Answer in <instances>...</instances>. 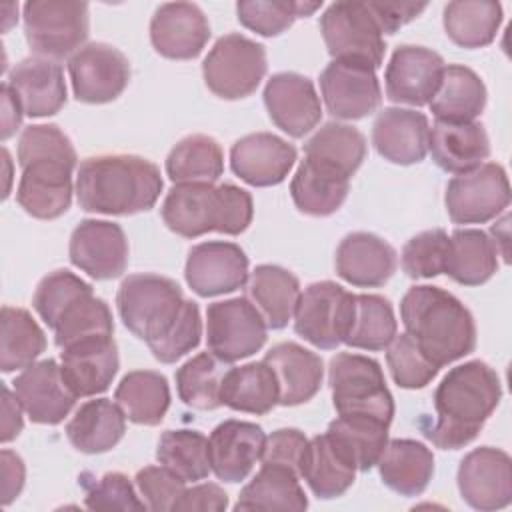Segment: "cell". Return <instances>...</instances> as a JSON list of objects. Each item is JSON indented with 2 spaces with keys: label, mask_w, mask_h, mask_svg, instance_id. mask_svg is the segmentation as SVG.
<instances>
[{
  "label": "cell",
  "mask_w": 512,
  "mask_h": 512,
  "mask_svg": "<svg viewBox=\"0 0 512 512\" xmlns=\"http://www.w3.org/2000/svg\"><path fill=\"white\" fill-rule=\"evenodd\" d=\"M500 398L502 384L492 366L482 360L458 364L436 386V422L422 424V434L436 448H464L480 434Z\"/></svg>",
  "instance_id": "6da1fadb"
},
{
  "label": "cell",
  "mask_w": 512,
  "mask_h": 512,
  "mask_svg": "<svg viewBox=\"0 0 512 512\" xmlns=\"http://www.w3.org/2000/svg\"><path fill=\"white\" fill-rule=\"evenodd\" d=\"M160 168L132 154L82 160L76 174L78 206L86 212L130 216L150 210L162 192Z\"/></svg>",
  "instance_id": "7a4b0ae2"
},
{
  "label": "cell",
  "mask_w": 512,
  "mask_h": 512,
  "mask_svg": "<svg viewBox=\"0 0 512 512\" xmlns=\"http://www.w3.org/2000/svg\"><path fill=\"white\" fill-rule=\"evenodd\" d=\"M406 334L438 368L468 356L476 348L472 312L438 286H412L400 302Z\"/></svg>",
  "instance_id": "3957f363"
},
{
  "label": "cell",
  "mask_w": 512,
  "mask_h": 512,
  "mask_svg": "<svg viewBox=\"0 0 512 512\" xmlns=\"http://www.w3.org/2000/svg\"><path fill=\"white\" fill-rule=\"evenodd\" d=\"M164 224L182 238H198L206 232L238 236L254 216L252 196L230 182L174 184L160 208Z\"/></svg>",
  "instance_id": "277c9868"
},
{
  "label": "cell",
  "mask_w": 512,
  "mask_h": 512,
  "mask_svg": "<svg viewBox=\"0 0 512 512\" xmlns=\"http://www.w3.org/2000/svg\"><path fill=\"white\" fill-rule=\"evenodd\" d=\"M182 288L160 274H130L122 280L116 306L122 324L148 348L156 346L176 326L184 312Z\"/></svg>",
  "instance_id": "5b68a950"
},
{
  "label": "cell",
  "mask_w": 512,
  "mask_h": 512,
  "mask_svg": "<svg viewBox=\"0 0 512 512\" xmlns=\"http://www.w3.org/2000/svg\"><path fill=\"white\" fill-rule=\"evenodd\" d=\"M328 384L338 416H364L390 426L394 398L374 358L340 352L328 366Z\"/></svg>",
  "instance_id": "8992f818"
},
{
  "label": "cell",
  "mask_w": 512,
  "mask_h": 512,
  "mask_svg": "<svg viewBox=\"0 0 512 512\" xmlns=\"http://www.w3.org/2000/svg\"><path fill=\"white\" fill-rule=\"evenodd\" d=\"M24 36L30 50L48 60H62L84 48L90 30L86 2L32 0L24 4Z\"/></svg>",
  "instance_id": "52a82bcc"
},
{
  "label": "cell",
  "mask_w": 512,
  "mask_h": 512,
  "mask_svg": "<svg viewBox=\"0 0 512 512\" xmlns=\"http://www.w3.org/2000/svg\"><path fill=\"white\" fill-rule=\"evenodd\" d=\"M266 70V48L236 32L218 38L202 62L208 90L224 100H240L256 92Z\"/></svg>",
  "instance_id": "ba28073f"
},
{
  "label": "cell",
  "mask_w": 512,
  "mask_h": 512,
  "mask_svg": "<svg viewBox=\"0 0 512 512\" xmlns=\"http://www.w3.org/2000/svg\"><path fill=\"white\" fill-rule=\"evenodd\" d=\"M320 32L334 60L360 62L380 68L384 60V34L366 2H334L320 16Z\"/></svg>",
  "instance_id": "9c48e42d"
},
{
  "label": "cell",
  "mask_w": 512,
  "mask_h": 512,
  "mask_svg": "<svg viewBox=\"0 0 512 512\" xmlns=\"http://www.w3.org/2000/svg\"><path fill=\"white\" fill-rule=\"evenodd\" d=\"M268 336V324L248 298L212 302L206 308L208 352L232 364L256 354Z\"/></svg>",
  "instance_id": "30bf717a"
},
{
  "label": "cell",
  "mask_w": 512,
  "mask_h": 512,
  "mask_svg": "<svg viewBox=\"0 0 512 512\" xmlns=\"http://www.w3.org/2000/svg\"><path fill=\"white\" fill-rule=\"evenodd\" d=\"M354 306V294L332 280L314 282L300 294L294 312V330L320 350L342 344Z\"/></svg>",
  "instance_id": "8fae6325"
},
{
  "label": "cell",
  "mask_w": 512,
  "mask_h": 512,
  "mask_svg": "<svg viewBox=\"0 0 512 512\" xmlns=\"http://www.w3.org/2000/svg\"><path fill=\"white\" fill-rule=\"evenodd\" d=\"M446 212L454 224H484L504 212L510 204L506 170L496 162L456 174L444 196Z\"/></svg>",
  "instance_id": "7c38bea8"
},
{
  "label": "cell",
  "mask_w": 512,
  "mask_h": 512,
  "mask_svg": "<svg viewBox=\"0 0 512 512\" xmlns=\"http://www.w3.org/2000/svg\"><path fill=\"white\" fill-rule=\"evenodd\" d=\"M68 74L78 102L106 104L126 90L130 82V62L118 48L92 42L72 54Z\"/></svg>",
  "instance_id": "4fadbf2b"
},
{
  "label": "cell",
  "mask_w": 512,
  "mask_h": 512,
  "mask_svg": "<svg viewBox=\"0 0 512 512\" xmlns=\"http://www.w3.org/2000/svg\"><path fill=\"white\" fill-rule=\"evenodd\" d=\"M456 480L462 500L474 510L492 512L512 502V460L500 448L480 446L468 452Z\"/></svg>",
  "instance_id": "5bb4252c"
},
{
  "label": "cell",
  "mask_w": 512,
  "mask_h": 512,
  "mask_svg": "<svg viewBox=\"0 0 512 512\" xmlns=\"http://www.w3.org/2000/svg\"><path fill=\"white\" fill-rule=\"evenodd\" d=\"M16 200L26 214L40 220L62 216L72 204L74 158H34L20 166Z\"/></svg>",
  "instance_id": "9a60e30c"
},
{
  "label": "cell",
  "mask_w": 512,
  "mask_h": 512,
  "mask_svg": "<svg viewBox=\"0 0 512 512\" xmlns=\"http://www.w3.org/2000/svg\"><path fill=\"white\" fill-rule=\"evenodd\" d=\"M326 110L340 120H358L378 110L382 90L376 70L346 60H332L320 74Z\"/></svg>",
  "instance_id": "2e32d148"
},
{
  "label": "cell",
  "mask_w": 512,
  "mask_h": 512,
  "mask_svg": "<svg viewBox=\"0 0 512 512\" xmlns=\"http://www.w3.org/2000/svg\"><path fill=\"white\" fill-rule=\"evenodd\" d=\"M184 276L202 298L234 292L248 282V256L234 242L210 240L190 248Z\"/></svg>",
  "instance_id": "e0dca14e"
},
{
  "label": "cell",
  "mask_w": 512,
  "mask_h": 512,
  "mask_svg": "<svg viewBox=\"0 0 512 512\" xmlns=\"http://www.w3.org/2000/svg\"><path fill=\"white\" fill-rule=\"evenodd\" d=\"M444 68V58L430 48L398 46L384 72L386 96L396 104H430L442 82Z\"/></svg>",
  "instance_id": "ac0fdd59"
},
{
  "label": "cell",
  "mask_w": 512,
  "mask_h": 512,
  "mask_svg": "<svg viewBox=\"0 0 512 512\" xmlns=\"http://www.w3.org/2000/svg\"><path fill=\"white\" fill-rule=\"evenodd\" d=\"M68 256L90 278L112 280L128 266V240L118 224L88 218L74 228Z\"/></svg>",
  "instance_id": "d6986e66"
},
{
  "label": "cell",
  "mask_w": 512,
  "mask_h": 512,
  "mask_svg": "<svg viewBox=\"0 0 512 512\" xmlns=\"http://www.w3.org/2000/svg\"><path fill=\"white\" fill-rule=\"evenodd\" d=\"M14 394L34 424H60L74 408L76 396L66 386L56 360L46 358L26 366L12 382Z\"/></svg>",
  "instance_id": "ffe728a7"
},
{
  "label": "cell",
  "mask_w": 512,
  "mask_h": 512,
  "mask_svg": "<svg viewBox=\"0 0 512 512\" xmlns=\"http://www.w3.org/2000/svg\"><path fill=\"white\" fill-rule=\"evenodd\" d=\"M270 120L288 136L302 138L322 118L320 96L310 78L298 72H278L264 88Z\"/></svg>",
  "instance_id": "44dd1931"
},
{
  "label": "cell",
  "mask_w": 512,
  "mask_h": 512,
  "mask_svg": "<svg viewBox=\"0 0 512 512\" xmlns=\"http://www.w3.org/2000/svg\"><path fill=\"white\" fill-rule=\"evenodd\" d=\"M210 38V24L200 6L192 2H168L156 8L150 20L154 50L170 60L196 58Z\"/></svg>",
  "instance_id": "7402d4cb"
},
{
  "label": "cell",
  "mask_w": 512,
  "mask_h": 512,
  "mask_svg": "<svg viewBox=\"0 0 512 512\" xmlns=\"http://www.w3.org/2000/svg\"><path fill=\"white\" fill-rule=\"evenodd\" d=\"M296 162V148L270 132H254L230 148L232 172L250 186L266 188L286 180Z\"/></svg>",
  "instance_id": "603a6c76"
},
{
  "label": "cell",
  "mask_w": 512,
  "mask_h": 512,
  "mask_svg": "<svg viewBox=\"0 0 512 512\" xmlns=\"http://www.w3.org/2000/svg\"><path fill=\"white\" fill-rule=\"evenodd\" d=\"M118 346L112 336L90 338L60 352V370L76 398L102 394L118 372Z\"/></svg>",
  "instance_id": "cb8c5ba5"
},
{
  "label": "cell",
  "mask_w": 512,
  "mask_h": 512,
  "mask_svg": "<svg viewBox=\"0 0 512 512\" xmlns=\"http://www.w3.org/2000/svg\"><path fill=\"white\" fill-rule=\"evenodd\" d=\"M264 430L254 422L224 420L208 438L210 468L218 480L240 482L262 456Z\"/></svg>",
  "instance_id": "d4e9b609"
},
{
  "label": "cell",
  "mask_w": 512,
  "mask_h": 512,
  "mask_svg": "<svg viewBox=\"0 0 512 512\" xmlns=\"http://www.w3.org/2000/svg\"><path fill=\"white\" fill-rule=\"evenodd\" d=\"M398 266L396 250L372 232H350L336 248V272L358 288L384 286Z\"/></svg>",
  "instance_id": "484cf974"
},
{
  "label": "cell",
  "mask_w": 512,
  "mask_h": 512,
  "mask_svg": "<svg viewBox=\"0 0 512 512\" xmlns=\"http://www.w3.org/2000/svg\"><path fill=\"white\" fill-rule=\"evenodd\" d=\"M430 124L426 114L410 108H384L372 126L376 152L400 166L422 162L428 154Z\"/></svg>",
  "instance_id": "4316f807"
},
{
  "label": "cell",
  "mask_w": 512,
  "mask_h": 512,
  "mask_svg": "<svg viewBox=\"0 0 512 512\" xmlns=\"http://www.w3.org/2000/svg\"><path fill=\"white\" fill-rule=\"evenodd\" d=\"M6 82L20 100L26 116H52L66 104L64 70L56 60L40 56L24 58L10 70Z\"/></svg>",
  "instance_id": "83f0119b"
},
{
  "label": "cell",
  "mask_w": 512,
  "mask_h": 512,
  "mask_svg": "<svg viewBox=\"0 0 512 512\" xmlns=\"http://www.w3.org/2000/svg\"><path fill=\"white\" fill-rule=\"evenodd\" d=\"M264 362L274 370L280 390V406H298L316 396L324 378L322 358L296 344V342H280L272 346Z\"/></svg>",
  "instance_id": "f1b7e54d"
},
{
  "label": "cell",
  "mask_w": 512,
  "mask_h": 512,
  "mask_svg": "<svg viewBox=\"0 0 512 512\" xmlns=\"http://www.w3.org/2000/svg\"><path fill=\"white\" fill-rule=\"evenodd\" d=\"M428 150L438 168L452 174H464L490 156V140L480 122H442L430 128Z\"/></svg>",
  "instance_id": "f546056e"
},
{
  "label": "cell",
  "mask_w": 512,
  "mask_h": 512,
  "mask_svg": "<svg viewBox=\"0 0 512 512\" xmlns=\"http://www.w3.org/2000/svg\"><path fill=\"white\" fill-rule=\"evenodd\" d=\"M350 178L340 170L304 158L290 182V194L296 208L308 216H330L346 200Z\"/></svg>",
  "instance_id": "4dcf8cb0"
},
{
  "label": "cell",
  "mask_w": 512,
  "mask_h": 512,
  "mask_svg": "<svg viewBox=\"0 0 512 512\" xmlns=\"http://www.w3.org/2000/svg\"><path fill=\"white\" fill-rule=\"evenodd\" d=\"M300 294L298 278L276 264L256 266L246 282V298L260 310L272 330H282L294 318Z\"/></svg>",
  "instance_id": "1f68e13d"
},
{
  "label": "cell",
  "mask_w": 512,
  "mask_h": 512,
  "mask_svg": "<svg viewBox=\"0 0 512 512\" xmlns=\"http://www.w3.org/2000/svg\"><path fill=\"white\" fill-rule=\"evenodd\" d=\"M126 432V414L108 398L84 402L66 424V438L84 454L112 450Z\"/></svg>",
  "instance_id": "d6a6232c"
},
{
  "label": "cell",
  "mask_w": 512,
  "mask_h": 512,
  "mask_svg": "<svg viewBox=\"0 0 512 512\" xmlns=\"http://www.w3.org/2000/svg\"><path fill=\"white\" fill-rule=\"evenodd\" d=\"M378 470L384 486L400 496H420L434 474V454L410 438L388 440Z\"/></svg>",
  "instance_id": "836d02e7"
},
{
  "label": "cell",
  "mask_w": 512,
  "mask_h": 512,
  "mask_svg": "<svg viewBox=\"0 0 512 512\" xmlns=\"http://www.w3.org/2000/svg\"><path fill=\"white\" fill-rule=\"evenodd\" d=\"M298 476L306 480L314 496L330 500L342 496L354 484L356 466L324 432L308 440L300 460Z\"/></svg>",
  "instance_id": "e575fe53"
},
{
  "label": "cell",
  "mask_w": 512,
  "mask_h": 512,
  "mask_svg": "<svg viewBox=\"0 0 512 512\" xmlns=\"http://www.w3.org/2000/svg\"><path fill=\"white\" fill-rule=\"evenodd\" d=\"M498 270V246L478 228L454 230L448 236L444 274L462 286H480Z\"/></svg>",
  "instance_id": "d590c367"
},
{
  "label": "cell",
  "mask_w": 512,
  "mask_h": 512,
  "mask_svg": "<svg viewBox=\"0 0 512 512\" xmlns=\"http://www.w3.org/2000/svg\"><path fill=\"white\" fill-rule=\"evenodd\" d=\"M428 106L436 120L474 122L486 106V86L472 68L448 64Z\"/></svg>",
  "instance_id": "8d00e7d4"
},
{
  "label": "cell",
  "mask_w": 512,
  "mask_h": 512,
  "mask_svg": "<svg viewBox=\"0 0 512 512\" xmlns=\"http://www.w3.org/2000/svg\"><path fill=\"white\" fill-rule=\"evenodd\" d=\"M280 400L274 370L264 362L228 368L222 382V404L248 414H268Z\"/></svg>",
  "instance_id": "74e56055"
},
{
  "label": "cell",
  "mask_w": 512,
  "mask_h": 512,
  "mask_svg": "<svg viewBox=\"0 0 512 512\" xmlns=\"http://www.w3.org/2000/svg\"><path fill=\"white\" fill-rule=\"evenodd\" d=\"M298 478L288 468L262 464L256 476L242 488L234 510H306L308 498Z\"/></svg>",
  "instance_id": "f35d334b"
},
{
  "label": "cell",
  "mask_w": 512,
  "mask_h": 512,
  "mask_svg": "<svg viewBox=\"0 0 512 512\" xmlns=\"http://www.w3.org/2000/svg\"><path fill=\"white\" fill-rule=\"evenodd\" d=\"M114 400L134 424L156 426L170 406L168 380L154 370H132L116 386Z\"/></svg>",
  "instance_id": "ab89813d"
},
{
  "label": "cell",
  "mask_w": 512,
  "mask_h": 512,
  "mask_svg": "<svg viewBox=\"0 0 512 512\" xmlns=\"http://www.w3.org/2000/svg\"><path fill=\"white\" fill-rule=\"evenodd\" d=\"M222 172V146L206 134L182 138L166 158V174L174 184H214Z\"/></svg>",
  "instance_id": "60d3db41"
},
{
  "label": "cell",
  "mask_w": 512,
  "mask_h": 512,
  "mask_svg": "<svg viewBox=\"0 0 512 512\" xmlns=\"http://www.w3.org/2000/svg\"><path fill=\"white\" fill-rule=\"evenodd\" d=\"M46 350V336L24 308L4 306L0 312V370H24Z\"/></svg>",
  "instance_id": "b9f144b4"
},
{
  "label": "cell",
  "mask_w": 512,
  "mask_h": 512,
  "mask_svg": "<svg viewBox=\"0 0 512 512\" xmlns=\"http://www.w3.org/2000/svg\"><path fill=\"white\" fill-rule=\"evenodd\" d=\"M326 434L360 472L374 468L388 444V426L364 416H338Z\"/></svg>",
  "instance_id": "7bdbcfd3"
},
{
  "label": "cell",
  "mask_w": 512,
  "mask_h": 512,
  "mask_svg": "<svg viewBox=\"0 0 512 512\" xmlns=\"http://www.w3.org/2000/svg\"><path fill=\"white\" fill-rule=\"evenodd\" d=\"M396 316L392 304L378 294H354L350 324L342 344L378 352L388 348L396 336Z\"/></svg>",
  "instance_id": "ee69618b"
},
{
  "label": "cell",
  "mask_w": 512,
  "mask_h": 512,
  "mask_svg": "<svg viewBox=\"0 0 512 512\" xmlns=\"http://www.w3.org/2000/svg\"><path fill=\"white\" fill-rule=\"evenodd\" d=\"M502 24L498 2L458 0L444 6V30L462 48H482L494 42Z\"/></svg>",
  "instance_id": "f6af8a7d"
},
{
  "label": "cell",
  "mask_w": 512,
  "mask_h": 512,
  "mask_svg": "<svg viewBox=\"0 0 512 512\" xmlns=\"http://www.w3.org/2000/svg\"><path fill=\"white\" fill-rule=\"evenodd\" d=\"M304 158L324 162L352 178L366 158V138L354 126L328 122L308 138Z\"/></svg>",
  "instance_id": "bcb514c9"
},
{
  "label": "cell",
  "mask_w": 512,
  "mask_h": 512,
  "mask_svg": "<svg viewBox=\"0 0 512 512\" xmlns=\"http://www.w3.org/2000/svg\"><path fill=\"white\" fill-rule=\"evenodd\" d=\"M228 368L210 352H200L186 360L174 374L180 400L196 410H216L222 406V382Z\"/></svg>",
  "instance_id": "7dc6e473"
},
{
  "label": "cell",
  "mask_w": 512,
  "mask_h": 512,
  "mask_svg": "<svg viewBox=\"0 0 512 512\" xmlns=\"http://www.w3.org/2000/svg\"><path fill=\"white\" fill-rule=\"evenodd\" d=\"M54 330V342L60 350L90 338L112 336L114 322L110 306L94 296V292L74 300L58 318Z\"/></svg>",
  "instance_id": "c3c4849f"
},
{
  "label": "cell",
  "mask_w": 512,
  "mask_h": 512,
  "mask_svg": "<svg viewBox=\"0 0 512 512\" xmlns=\"http://www.w3.org/2000/svg\"><path fill=\"white\" fill-rule=\"evenodd\" d=\"M156 458L186 482L204 480L212 472L208 438L198 430H166L158 440Z\"/></svg>",
  "instance_id": "681fc988"
},
{
  "label": "cell",
  "mask_w": 512,
  "mask_h": 512,
  "mask_svg": "<svg viewBox=\"0 0 512 512\" xmlns=\"http://www.w3.org/2000/svg\"><path fill=\"white\" fill-rule=\"evenodd\" d=\"M322 2L288 0H242L236 4L238 22L260 36H278L294 24L296 18L314 14Z\"/></svg>",
  "instance_id": "f907efd6"
},
{
  "label": "cell",
  "mask_w": 512,
  "mask_h": 512,
  "mask_svg": "<svg viewBox=\"0 0 512 512\" xmlns=\"http://www.w3.org/2000/svg\"><path fill=\"white\" fill-rule=\"evenodd\" d=\"M92 286L70 270H54L44 276L32 296V306L48 328H54L62 312L80 296L90 294Z\"/></svg>",
  "instance_id": "816d5d0a"
},
{
  "label": "cell",
  "mask_w": 512,
  "mask_h": 512,
  "mask_svg": "<svg viewBox=\"0 0 512 512\" xmlns=\"http://www.w3.org/2000/svg\"><path fill=\"white\" fill-rule=\"evenodd\" d=\"M386 362H388L392 380L406 390L424 388L436 378L440 370L436 364H432L424 356V352L406 332L400 336L396 334L394 340L388 344Z\"/></svg>",
  "instance_id": "f5cc1de1"
},
{
  "label": "cell",
  "mask_w": 512,
  "mask_h": 512,
  "mask_svg": "<svg viewBox=\"0 0 512 512\" xmlns=\"http://www.w3.org/2000/svg\"><path fill=\"white\" fill-rule=\"evenodd\" d=\"M448 256V234L442 228L412 236L402 248V270L410 278H434L444 272Z\"/></svg>",
  "instance_id": "db71d44e"
},
{
  "label": "cell",
  "mask_w": 512,
  "mask_h": 512,
  "mask_svg": "<svg viewBox=\"0 0 512 512\" xmlns=\"http://www.w3.org/2000/svg\"><path fill=\"white\" fill-rule=\"evenodd\" d=\"M136 488L146 508L156 512L174 510V504L186 490V480L166 466H144L136 474Z\"/></svg>",
  "instance_id": "11a10c76"
},
{
  "label": "cell",
  "mask_w": 512,
  "mask_h": 512,
  "mask_svg": "<svg viewBox=\"0 0 512 512\" xmlns=\"http://www.w3.org/2000/svg\"><path fill=\"white\" fill-rule=\"evenodd\" d=\"M202 338V318L198 304L194 300H186L184 312L176 326L160 340L156 346L150 348L152 356L162 364H172L180 360L184 354L192 352Z\"/></svg>",
  "instance_id": "9f6ffc18"
},
{
  "label": "cell",
  "mask_w": 512,
  "mask_h": 512,
  "mask_svg": "<svg viewBox=\"0 0 512 512\" xmlns=\"http://www.w3.org/2000/svg\"><path fill=\"white\" fill-rule=\"evenodd\" d=\"M84 504L90 510H146L132 482L122 472H108L86 486Z\"/></svg>",
  "instance_id": "6f0895ef"
},
{
  "label": "cell",
  "mask_w": 512,
  "mask_h": 512,
  "mask_svg": "<svg viewBox=\"0 0 512 512\" xmlns=\"http://www.w3.org/2000/svg\"><path fill=\"white\" fill-rule=\"evenodd\" d=\"M306 446L308 438L304 436V432H300L298 428H280L264 440L260 462L282 466L298 474Z\"/></svg>",
  "instance_id": "680465c9"
},
{
  "label": "cell",
  "mask_w": 512,
  "mask_h": 512,
  "mask_svg": "<svg viewBox=\"0 0 512 512\" xmlns=\"http://www.w3.org/2000/svg\"><path fill=\"white\" fill-rule=\"evenodd\" d=\"M368 10L372 12L382 34H394L398 28L414 20L424 8V2H394V0H368Z\"/></svg>",
  "instance_id": "91938a15"
},
{
  "label": "cell",
  "mask_w": 512,
  "mask_h": 512,
  "mask_svg": "<svg viewBox=\"0 0 512 512\" xmlns=\"http://www.w3.org/2000/svg\"><path fill=\"white\" fill-rule=\"evenodd\" d=\"M228 508V494L212 482L186 488L174 504V512L198 510V512H222Z\"/></svg>",
  "instance_id": "94428289"
},
{
  "label": "cell",
  "mask_w": 512,
  "mask_h": 512,
  "mask_svg": "<svg viewBox=\"0 0 512 512\" xmlns=\"http://www.w3.org/2000/svg\"><path fill=\"white\" fill-rule=\"evenodd\" d=\"M0 462H2V504L8 506L14 498H18V494L24 488L26 466H24V460L8 448L2 450Z\"/></svg>",
  "instance_id": "6125c7cd"
},
{
  "label": "cell",
  "mask_w": 512,
  "mask_h": 512,
  "mask_svg": "<svg viewBox=\"0 0 512 512\" xmlns=\"http://www.w3.org/2000/svg\"><path fill=\"white\" fill-rule=\"evenodd\" d=\"M2 392H4V398H2V414L4 416H2V434H0V438L6 444L22 432V426H24L22 412H24V408L18 402L16 394L8 386H4Z\"/></svg>",
  "instance_id": "be15d7a7"
},
{
  "label": "cell",
  "mask_w": 512,
  "mask_h": 512,
  "mask_svg": "<svg viewBox=\"0 0 512 512\" xmlns=\"http://www.w3.org/2000/svg\"><path fill=\"white\" fill-rule=\"evenodd\" d=\"M0 94H2V140H8L18 130L24 110L8 82H2Z\"/></svg>",
  "instance_id": "e7e4bbea"
}]
</instances>
